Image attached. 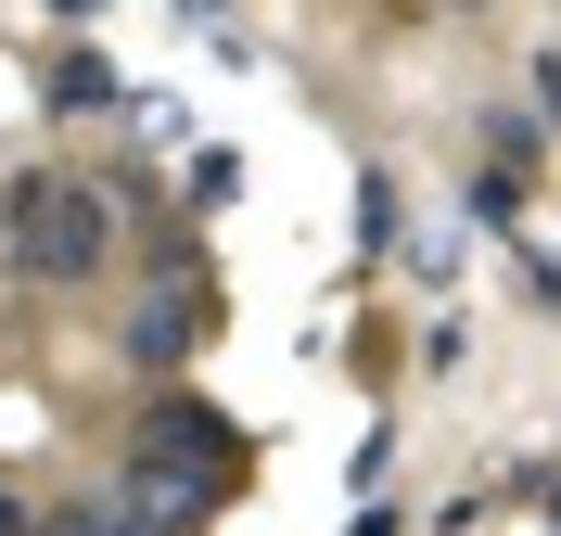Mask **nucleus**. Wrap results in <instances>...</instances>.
<instances>
[{"mask_svg": "<svg viewBox=\"0 0 561 536\" xmlns=\"http://www.w3.org/2000/svg\"><path fill=\"white\" fill-rule=\"evenodd\" d=\"M103 255H115V192L103 179H51V167L13 179V269L26 282H90Z\"/></svg>", "mask_w": 561, "mask_h": 536, "instance_id": "nucleus-1", "label": "nucleus"}, {"mask_svg": "<svg viewBox=\"0 0 561 536\" xmlns=\"http://www.w3.org/2000/svg\"><path fill=\"white\" fill-rule=\"evenodd\" d=\"M103 90H115V77L90 65V52H65V65H51V103H103Z\"/></svg>", "mask_w": 561, "mask_h": 536, "instance_id": "nucleus-5", "label": "nucleus"}, {"mask_svg": "<svg viewBox=\"0 0 561 536\" xmlns=\"http://www.w3.org/2000/svg\"><path fill=\"white\" fill-rule=\"evenodd\" d=\"M536 103H549V128H561V65H536Z\"/></svg>", "mask_w": 561, "mask_h": 536, "instance_id": "nucleus-6", "label": "nucleus"}, {"mask_svg": "<svg viewBox=\"0 0 561 536\" xmlns=\"http://www.w3.org/2000/svg\"><path fill=\"white\" fill-rule=\"evenodd\" d=\"M51 536H153V511H140V499H103V511H65Z\"/></svg>", "mask_w": 561, "mask_h": 536, "instance_id": "nucleus-4", "label": "nucleus"}, {"mask_svg": "<svg viewBox=\"0 0 561 536\" xmlns=\"http://www.w3.org/2000/svg\"><path fill=\"white\" fill-rule=\"evenodd\" d=\"M192 13H230V0H192Z\"/></svg>", "mask_w": 561, "mask_h": 536, "instance_id": "nucleus-8", "label": "nucleus"}, {"mask_svg": "<svg viewBox=\"0 0 561 536\" xmlns=\"http://www.w3.org/2000/svg\"><path fill=\"white\" fill-rule=\"evenodd\" d=\"M128 357H140V370H179V357H192V294H153V307H128Z\"/></svg>", "mask_w": 561, "mask_h": 536, "instance_id": "nucleus-3", "label": "nucleus"}, {"mask_svg": "<svg viewBox=\"0 0 561 536\" xmlns=\"http://www.w3.org/2000/svg\"><path fill=\"white\" fill-rule=\"evenodd\" d=\"M217 486H230V422H205V409H167V422L140 434V460H128V486H115V499H140L153 524H192Z\"/></svg>", "mask_w": 561, "mask_h": 536, "instance_id": "nucleus-2", "label": "nucleus"}, {"mask_svg": "<svg viewBox=\"0 0 561 536\" xmlns=\"http://www.w3.org/2000/svg\"><path fill=\"white\" fill-rule=\"evenodd\" d=\"M0 536H26V511H13V499H0Z\"/></svg>", "mask_w": 561, "mask_h": 536, "instance_id": "nucleus-7", "label": "nucleus"}]
</instances>
